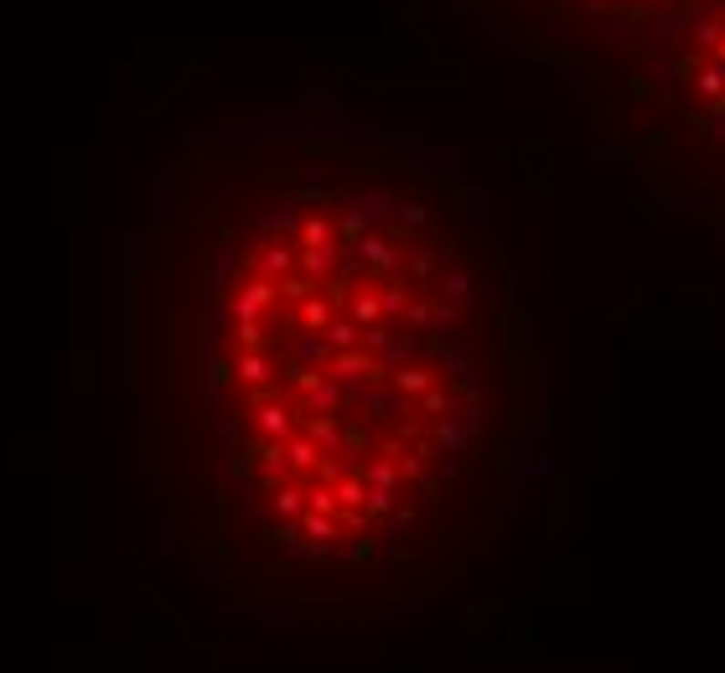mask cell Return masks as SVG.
<instances>
[{
  "instance_id": "6da1fadb",
  "label": "cell",
  "mask_w": 725,
  "mask_h": 673,
  "mask_svg": "<svg viewBox=\"0 0 725 673\" xmlns=\"http://www.w3.org/2000/svg\"><path fill=\"white\" fill-rule=\"evenodd\" d=\"M135 415L150 533L212 616L332 637L461 595L529 446L482 197L326 129L177 156L140 254Z\"/></svg>"
},
{
  "instance_id": "7a4b0ae2",
  "label": "cell",
  "mask_w": 725,
  "mask_h": 673,
  "mask_svg": "<svg viewBox=\"0 0 725 673\" xmlns=\"http://www.w3.org/2000/svg\"><path fill=\"white\" fill-rule=\"evenodd\" d=\"M596 78L616 83V125L637 166L725 212V0H694Z\"/></svg>"
},
{
  "instance_id": "3957f363",
  "label": "cell",
  "mask_w": 725,
  "mask_h": 673,
  "mask_svg": "<svg viewBox=\"0 0 725 673\" xmlns=\"http://www.w3.org/2000/svg\"><path fill=\"white\" fill-rule=\"evenodd\" d=\"M513 42L544 47L554 57H585L606 73L632 47L658 36L694 0H482Z\"/></svg>"
}]
</instances>
